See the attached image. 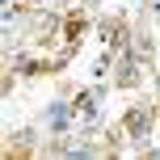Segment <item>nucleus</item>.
Segmentation results:
<instances>
[{
  "label": "nucleus",
  "mask_w": 160,
  "mask_h": 160,
  "mask_svg": "<svg viewBox=\"0 0 160 160\" xmlns=\"http://www.w3.org/2000/svg\"><path fill=\"white\" fill-rule=\"evenodd\" d=\"M152 17H160V0H152Z\"/></svg>",
  "instance_id": "1"
}]
</instances>
